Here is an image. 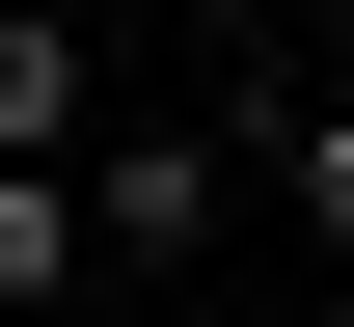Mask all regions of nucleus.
Here are the masks:
<instances>
[{
  "mask_svg": "<svg viewBox=\"0 0 354 327\" xmlns=\"http://www.w3.org/2000/svg\"><path fill=\"white\" fill-rule=\"evenodd\" d=\"M82 109H109V55L55 0H0V164H82Z\"/></svg>",
  "mask_w": 354,
  "mask_h": 327,
  "instance_id": "nucleus-2",
  "label": "nucleus"
},
{
  "mask_svg": "<svg viewBox=\"0 0 354 327\" xmlns=\"http://www.w3.org/2000/svg\"><path fill=\"white\" fill-rule=\"evenodd\" d=\"M0 300H82V164H0Z\"/></svg>",
  "mask_w": 354,
  "mask_h": 327,
  "instance_id": "nucleus-4",
  "label": "nucleus"
},
{
  "mask_svg": "<svg viewBox=\"0 0 354 327\" xmlns=\"http://www.w3.org/2000/svg\"><path fill=\"white\" fill-rule=\"evenodd\" d=\"M327 55H354V28H327Z\"/></svg>",
  "mask_w": 354,
  "mask_h": 327,
  "instance_id": "nucleus-5",
  "label": "nucleus"
},
{
  "mask_svg": "<svg viewBox=\"0 0 354 327\" xmlns=\"http://www.w3.org/2000/svg\"><path fill=\"white\" fill-rule=\"evenodd\" d=\"M218 191H245V137H109V109H82V245L191 273V245H218Z\"/></svg>",
  "mask_w": 354,
  "mask_h": 327,
  "instance_id": "nucleus-1",
  "label": "nucleus"
},
{
  "mask_svg": "<svg viewBox=\"0 0 354 327\" xmlns=\"http://www.w3.org/2000/svg\"><path fill=\"white\" fill-rule=\"evenodd\" d=\"M245 191H272L300 245H354V82H327V109H272V137H245Z\"/></svg>",
  "mask_w": 354,
  "mask_h": 327,
  "instance_id": "nucleus-3",
  "label": "nucleus"
}]
</instances>
